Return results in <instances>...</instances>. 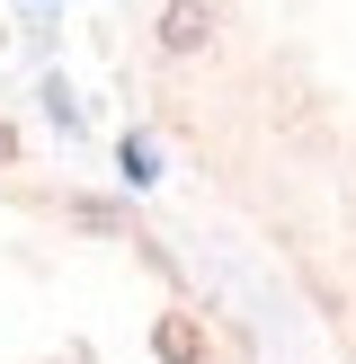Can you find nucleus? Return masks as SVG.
<instances>
[{"label":"nucleus","instance_id":"f257e3e1","mask_svg":"<svg viewBox=\"0 0 356 364\" xmlns=\"http://www.w3.org/2000/svg\"><path fill=\"white\" fill-rule=\"evenodd\" d=\"M160 53H205L214 45V0H160Z\"/></svg>","mask_w":356,"mask_h":364},{"label":"nucleus","instance_id":"f03ea898","mask_svg":"<svg viewBox=\"0 0 356 364\" xmlns=\"http://www.w3.org/2000/svg\"><path fill=\"white\" fill-rule=\"evenodd\" d=\"M160 355H178V364H187V355H205V338H196V329H178V320H169V329H160Z\"/></svg>","mask_w":356,"mask_h":364}]
</instances>
